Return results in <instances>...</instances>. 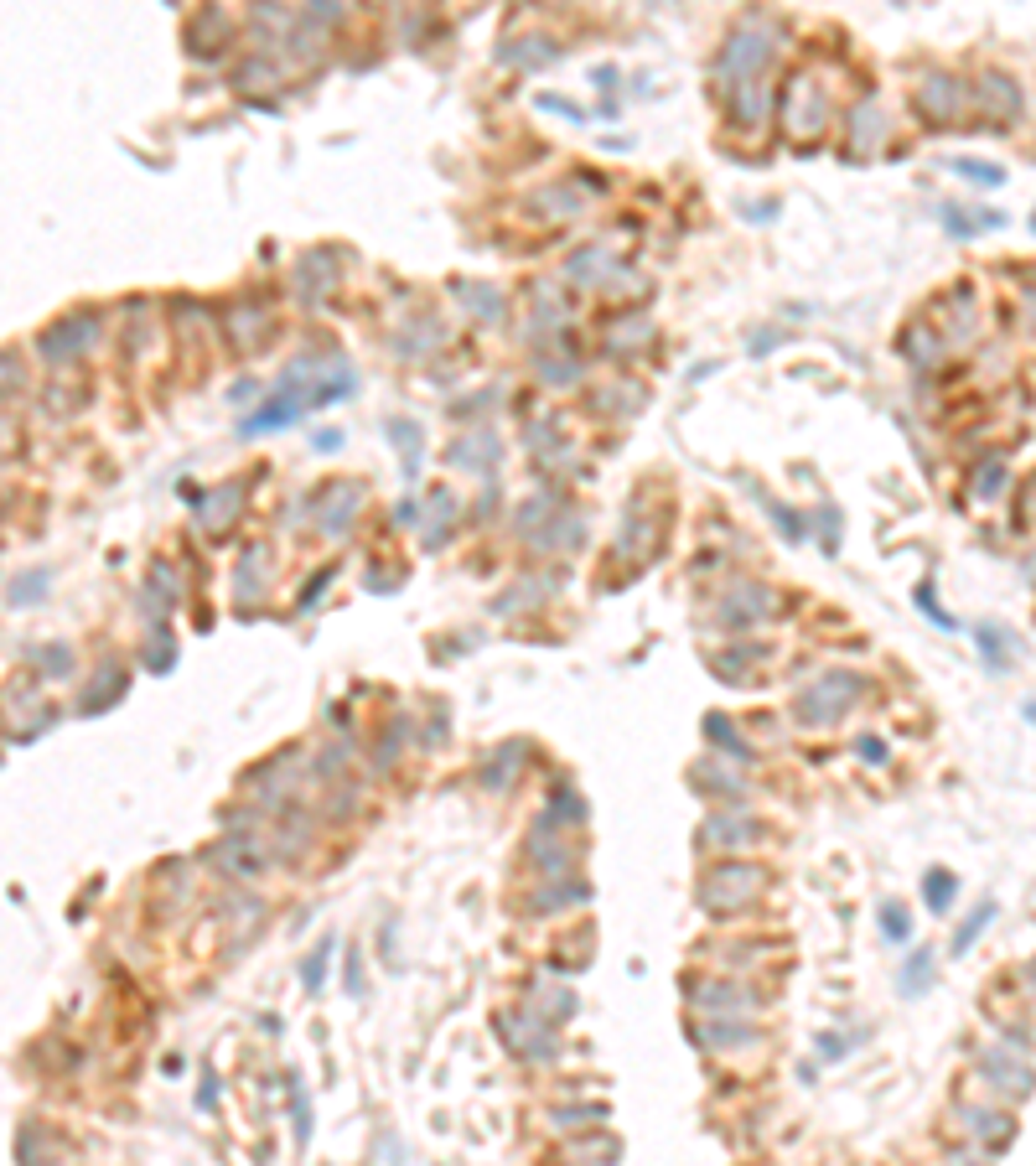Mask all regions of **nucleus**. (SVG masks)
<instances>
[{"label": "nucleus", "mask_w": 1036, "mask_h": 1166, "mask_svg": "<svg viewBox=\"0 0 1036 1166\" xmlns=\"http://www.w3.org/2000/svg\"><path fill=\"white\" fill-rule=\"evenodd\" d=\"M860 674H850V669H829V674H819V679L809 684L798 695V726H813V731H824V726H835L839 716H845L850 706L860 700Z\"/></svg>", "instance_id": "obj_1"}, {"label": "nucleus", "mask_w": 1036, "mask_h": 1166, "mask_svg": "<svg viewBox=\"0 0 1036 1166\" xmlns=\"http://www.w3.org/2000/svg\"><path fill=\"white\" fill-rule=\"evenodd\" d=\"M772 36H767V26L762 22H741L731 32V42H725V52H721V79L731 83V89H741V83H757V73L772 63Z\"/></svg>", "instance_id": "obj_2"}, {"label": "nucleus", "mask_w": 1036, "mask_h": 1166, "mask_svg": "<svg viewBox=\"0 0 1036 1166\" xmlns=\"http://www.w3.org/2000/svg\"><path fill=\"white\" fill-rule=\"evenodd\" d=\"M762 892V871L757 866H721L700 882V902L710 912H731V908H747L751 897Z\"/></svg>", "instance_id": "obj_3"}, {"label": "nucleus", "mask_w": 1036, "mask_h": 1166, "mask_svg": "<svg viewBox=\"0 0 1036 1166\" xmlns=\"http://www.w3.org/2000/svg\"><path fill=\"white\" fill-rule=\"evenodd\" d=\"M94 337H99V316H94V312H79V316H67V322L47 327L42 353H47L52 363H73L79 353L94 348Z\"/></svg>", "instance_id": "obj_4"}, {"label": "nucleus", "mask_w": 1036, "mask_h": 1166, "mask_svg": "<svg viewBox=\"0 0 1036 1166\" xmlns=\"http://www.w3.org/2000/svg\"><path fill=\"white\" fill-rule=\"evenodd\" d=\"M212 855H218V866H224L228 876H239V882H255V876H265V866H270V851L255 840V835H224Z\"/></svg>", "instance_id": "obj_5"}, {"label": "nucleus", "mask_w": 1036, "mask_h": 1166, "mask_svg": "<svg viewBox=\"0 0 1036 1166\" xmlns=\"http://www.w3.org/2000/svg\"><path fill=\"white\" fill-rule=\"evenodd\" d=\"M767 612H772V591H762V586H741V591H731V602L721 606V617H725V628L731 633L762 622Z\"/></svg>", "instance_id": "obj_6"}, {"label": "nucleus", "mask_w": 1036, "mask_h": 1166, "mask_svg": "<svg viewBox=\"0 0 1036 1166\" xmlns=\"http://www.w3.org/2000/svg\"><path fill=\"white\" fill-rule=\"evenodd\" d=\"M446 457H451V467H472V472L482 467V472H492V467H498V457H503V446H498V436H492V430L482 426L477 436L451 441V451H446Z\"/></svg>", "instance_id": "obj_7"}, {"label": "nucleus", "mask_w": 1036, "mask_h": 1166, "mask_svg": "<svg viewBox=\"0 0 1036 1166\" xmlns=\"http://www.w3.org/2000/svg\"><path fill=\"white\" fill-rule=\"evenodd\" d=\"M337 281V259L327 255V249H316V255H306L301 265H296V285H301V301H322L327 291H332Z\"/></svg>", "instance_id": "obj_8"}, {"label": "nucleus", "mask_w": 1036, "mask_h": 1166, "mask_svg": "<svg viewBox=\"0 0 1036 1166\" xmlns=\"http://www.w3.org/2000/svg\"><path fill=\"white\" fill-rule=\"evenodd\" d=\"M917 104H923V114H933V120H954L958 104H964V89H958L948 73H933V79L923 83V94H917Z\"/></svg>", "instance_id": "obj_9"}, {"label": "nucleus", "mask_w": 1036, "mask_h": 1166, "mask_svg": "<svg viewBox=\"0 0 1036 1166\" xmlns=\"http://www.w3.org/2000/svg\"><path fill=\"white\" fill-rule=\"evenodd\" d=\"M767 109H772V94L762 89V83H741V89H731V114H736L741 124L767 120Z\"/></svg>", "instance_id": "obj_10"}, {"label": "nucleus", "mask_w": 1036, "mask_h": 1166, "mask_svg": "<svg viewBox=\"0 0 1036 1166\" xmlns=\"http://www.w3.org/2000/svg\"><path fill=\"white\" fill-rule=\"evenodd\" d=\"M259 571H265V545H249L244 561H239V576H234V586H239L244 602H255V596L265 591V586H259Z\"/></svg>", "instance_id": "obj_11"}, {"label": "nucleus", "mask_w": 1036, "mask_h": 1166, "mask_svg": "<svg viewBox=\"0 0 1036 1166\" xmlns=\"http://www.w3.org/2000/svg\"><path fill=\"white\" fill-rule=\"evenodd\" d=\"M332 488H337V503L322 514V529H327V534H343L347 518L357 514V488H353V483H332Z\"/></svg>", "instance_id": "obj_12"}, {"label": "nucleus", "mask_w": 1036, "mask_h": 1166, "mask_svg": "<svg viewBox=\"0 0 1036 1166\" xmlns=\"http://www.w3.org/2000/svg\"><path fill=\"white\" fill-rule=\"evenodd\" d=\"M850 124H855V140H860V146H855V161H866L870 146L881 140V109H876V104H860Z\"/></svg>", "instance_id": "obj_13"}, {"label": "nucleus", "mask_w": 1036, "mask_h": 1166, "mask_svg": "<svg viewBox=\"0 0 1036 1166\" xmlns=\"http://www.w3.org/2000/svg\"><path fill=\"white\" fill-rule=\"evenodd\" d=\"M120 695H124V674L114 669V679H109V684H104V674H99V679L89 684V695L79 700V710H83V716H99V706H114Z\"/></svg>", "instance_id": "obj_14"}, {"label": "nucleus", "mask_w": 1036, "mask_h": 1166, "mask_svg": "<svg viewBox=\"0 0 1036 1166\" xmlns=\"http://www.w3.org/2000/svg\"><path fill=\"white\" fill-rule=\"evenodd\" d=\"M705 835H710L715 845H747V840H757V824H751V819H710Z\"/></svg>", "instance_id": "obj_15"}, {"label": "nucleus", "mask_w": 1036, "mask_h": 1166, "mask_svg": "<svg viewBox=\"0 0 1036 1166\" xmlns=\"http://www.w3.org/2000/svg\"><path fill=\"white\" fill-rule=\"evenodd\" d=\"M985 104H1000V114H1021V94L1011 89L1005 73H985V89H980Z\"/></svg>", "instance_id": "obj_16"}, {"label": "nucleus", "mask_w": 1036, "mask_h": 1166, "mask_svg": "<svg viewBox=\"0 0 1036 1166\" xmlns=\"http://www.w3.org/2000/svg\"><path fill=\"white\" fill-rule=\"evenodd\" d=\"M430 503H435V508H430V534H425V539H430V550H435V545H446V534H451V518H457V498H451V493H435Z\"/></svg>", "instance_id": "obj_17"}, {"label": "nucleus", "mask_w": 1036, "mask_h": 1166, "mask_svg": "<svg viewBox=\"0 0 1036 1166\" xmlns=\"http://www.w3.org/2000/svg\"><path fill=\"white\" fill-rule=\"evenodd\" d=\"M954 892H958V882H954L948 871H927V882H923V902H927L933 912H948Z\"/></svg>", "instance_id": "obj_18"}, {"label": "nucleus", "mask_w": 1036, "mask_h": 1166, "mask_svg": "<svg viewBox=\"0 0 1036 1166\" xmlns=\"http://www.w3.org/2000/svg\"><path fill=\"white\" fill-rule=\"evenodd\" d=\"M705 736H710V741H721V747H731V757H741V763H751V757H757V751H751L747 741L736 736V726H731V721H721V716H710V721H705Z\"/></svg>", "instance_id": "obj_19"}, {"label": "nucleus", "mask_w": 1036, "mask_h": 1166, "mask_svg": "<svg viewBox=\"0 0 1036 1166\" xmlns=\"http://www.w3.org/2000/svg\"><path fill=\"white\" fill-rule=\"evenodd\" d=\"M47 596V571H26V576H16L11 581V596L6 602L11 606H32V602H42Z\"/></svg>", "instance_id": "obj_20"}, {"label": "nucleus", "mask_w": 1036, "mask_h": 1166, "mask_svg": "<svg viewBox=\"0 0 1036 1166\" xmlns=\"http://www.w3.org/2000/svg\"><path fill=\"white\" fill-rule=\"evenodd\" d=\"M938 218H943V228H948V234H958V239H970V234H980V228H1000V224H1005L1000 213H985V218H958V208H943Z\"/></svg>", "instance_id": "obj_21"}, {"label": "nucleus", "mask_w": 1036, "mask_h": 1166, "mask_svg": "<svg viewBox=\"0 0 1036 1166\" xmlns=\"http://www.w3.org/2000/svg\"><path fill=\"white\" fill-rule=\"evenodd\" d=\"M389 441H400L404 446V472H420V430L410 426V420H389Z\"/></svg>", "instance_id": "obj_22"}, {"label": "nucleus", "mask_w": 1036, "mask_h": 1166, "mask_svg": "<svg viewBox=\"0 0 1036 1166\" xmlns=\"http://www.w3.org/2000/svg\"><path fill=\"white\" fill-rule=\"evenodd\" d=\"M990 918H995V902H980V912H974V918L954 933V954H970V943L980 939L985 928H990Z\"/></svg>", "instance_id": "obj_23"}, {"label": "nucleus", "mask_w": 1036, "mask_h": 1166, "mask_svg": "<svg viewBox=\"0 0 1036 1166\" xmlns=\"http://www.w3.org/2000/svg\"><path fill=\"white\" fill-rule=\"evenodd\" d=\"M927 980H933V954L923 949V954H912V959L902 965V990H907V996H917Z\"/></svg>", "instance_id": "obj_24"}, {"label": "nucleus", "mask_w": 1036, "mask_h": 1166, "mask_svg": "<svg viewBox=\"0 0 1036 1166\" xmlns=\"http://www.w3.org/2000/svg\"><path fill=\"white\" fill-rule=\"evenodd\" d=\"M881 933H886L892 943H907V939H912V918H907V908L886 902V908H881Z\"/></svg>", "instance_id": "obj_25"}, {"label": "nucleus", "mask_w": 1036, "mask_h": 1166, "mask_svg": "<svg viewBox=\"0 0 1036 1166\" xmlns=\"http://www.w3.org/2000/svg\"><path fill=\"white\" fill-rule=\"evenodd\" d=\"M705 1047H741L751 1037V1027H725V1021H710V1027H700Z\"/></svg>", "instance_id": "obj_26"}, {"label": "nucleus", "mask_w": 1036, "mask_h": 1166, "mask_svg": "<svg viewBox=\"0 0 1036 1166\" xmlns=\"http://www.w3.org/2000/svg\"><path fill=\"white\" fill-rule=\"evenodd\" d=\"M954 171L958 177H970V182H985V187H1000L1005 182V171L995 167V161H954Z\"/></svg>", "instance_id": "obj_27"}, {"label": "nucleus", "mask_w": 1036, "mask_h": 1166, "mask_svg": "<svg viewBox=\"0 0 1036 1166\" xmlns=\"http://www.w3.org/2000/svg\"><path fill=\"white\" fill-rule=\"evenodd\" d=\"M694 996H705L700 1006H710V1011H736L741 1006V990H731V985H694Z\"/></svg>", "instance_id": "obj_28"}, {"label": "nucleus", "mask_w": 1036, "mask_h": 1166, "mask_svg": "<svg viewBox=\"0 0 1036 1166\" xmlns=\"http://www.w3.org/2000/svg\"><path fill=\"white\" fill-rule=\"evenodd\" d=\"M327 954H332V939H322L316 943V954L301 965V980H306V990H322V975H327Z\"/></svg>", "instance_id": "obj_29"}, {"label": "nucleus", "mask_w": 1036, "mask_h": 1166, "mask_svg": "<svg viewBox=\"0 0 1036 1166\" xmlns=\"http://www.w3.org/2000/svg\"><path fill=\"white\" fill-rule=\"evenodd\" d=\"M513 763H524V747H503V757L492 767H482V783L488 788H503V778H508V767Z\"/></svg>", "instance_id": "obj_30"}, {"label": "nucleus", "mask_w": 1036, "mask_h": 1166, "mask_svg": "<svg viewBox=\"0 0 1036 1166\" xmlns=\"http://www.w3.org/2000/svg\"><path fill=\"white\" fill-rule=\"evenodd\" d=\"M917 606H923V612H927V617H933V622H938V628H943V633H954V628H958L954 617H948V612H943V606H938V596H933V586H917Z\"/></svg>", "instance_id": "obj_31"}, {"label": "nucleus", "mask_w": 1036, "mask_h": 1166, "mask_svg": "<svg viewBox=\"0 0 1036 1166\" xmlns=\"http://www.w3.org/2000/svg\"><path fill=\"white\" fill-rule=\"evenodd\" d=\"M467 306H472V312H482V316H488V322H498V316H503V301H498V291H488V285H477V291L467 296Z\"/></svg>", "instance_id": "obj_32"}, {"label": "nucleus", "mask_w": 1036, "mask_h": 1166, "mask_svg": "<svg viewBox=\"0 0 1036 1166\" xmlns=\"http://www.w3.org/2000/svg\"><path fill=\"white\" fill-rule=\"evenodd\" d=\"M539 373H545V384H576L580 379L576 363H555V358H539Z\"/></svg>", "instance_id": "obj_33"}, {"label": "nucleus", "mask_w": 1036, "mask_h": 1166, "mask_svg": "<svg viewBox=\"0 0 1036 1166\" xmlns=\"http://www.w3.org/2000/svg\"><path fill=\"white\" fill-rule=\"evenodd\" d=\"M762 508H767V514L778 518V529H782L788 539H803V518H798V514H788V508H782V503H772V498H767Z\"/></svg>", "instance_id": "obj_34"}, {"label": "nucleus", "mask_w": 1036, "mask_h": 1166, "mask_svg": "<svg viewBox=\"0 0 1036 1166\" xmlns=\"http://www.w3.org/2000/svg\"><path fill=\"white\" fill-rule=\"evenodd\" d=\"M171 659H177V653H171V638H167V633H156V643H151V653H145V663H151V669H156V674H167V669H171Z\"/></svg>", "instance_id": "obj_35"}, {"label": "nucleus", "mask_w": 1036, "mask_h": 1166, "mask_svg": "<svg viewBox=\"0 0 1036 1166\" xmlns=\"http://www.w3.org/2000/svg\"><path fill=\"white\" fill-rule=\"evenodd\" d=\"M36 659L47 663L42 674H67V669H73V653H67V649H57V643H52V649H42V653H36Z\"/></svg>", "instance_id": "obj_36"}, {"label": "nucleus", "mask_w": 1036, "mask_h": 1166, "mask_svg": "<svg viewBox=\"0 0 1036 1166\" xmlns=\"http://www.w3.org/2000/svg\"><path fill=\"white\" fill-rule=\"evenodd\" d=\"M819 524H824V550H835L839 545V514L835 508H819Z\"/></svg>", "instance_id": "obj_37"}, {"label": "nucleus", "mask_w": 1036, "mask_h": 1166, "mask_svg": "<svg viewBox=\"0 0 1036 1166\" xmlns=\"http://www.w3.org/2000/svg\"><path fill=\"white\" fill-rule=\"evenodd\" d=\"M539 109H555V114H565V120H580V109L570 99H555V94H539Z\"/></svg>", "instance_id": "obj_38"}, {"label": "nucleus", "mask_w": 1036, "mask_h": 1166, "mask_svg": "<svg viewBox=\"0 0 1036 1166\" xmlns=\"http://www.w3.org/2000/svg\"><path fill=\"white\" fill-rule=\"evenodd\" d=\"M347 990H353V996H363V965H357V949L347 954Z\"/></svg>", "instance_id": "obj_39"}, {"label": "nucleus", "mask_w": 1036, "mask_h": 1166, "mask_svg": "<svg viewBox=\"0 0 1036 1166\" xmlns=\"http://www.w3.org/2000/svg\"><path fill=\"white\" fill-rule=\"evenodd\" d=\"M860 757H866V763H886V747H881L876 736H860Z\"/></svg>", "instance_id": "obj_40"}, {"label": "nucleus", "mask_w": 1036, "mask_h": 1166, "mask_svg": "<svg viewBox=\"0 0 1036 1166\" xmlns=\"http://www.w3.org/2000/svg\"><path fill=\"white\" fill-rule=\"evenodd\" d=\"M1000 477H1005V467H1000V461H990V467H985V477H980V493H995V488H1000Z\"/></svg>", "instance_id": "obj_41"}, {"label": "nucleus", "mask_w": 1036, "mask_h": 1166, "mask_svg": "<svg viewBox=\"0 0 1036 1166\" xmlns=\"http://www.w3.org/2000/svg\"><path fill=\"white\" fill-rule=\"evenodd\" d=\"M819 1042H824V1057H839V1053H845V1042H839V1037H819Z\"/></svg>", "instance_id": "obj_42"}]
</instances>
